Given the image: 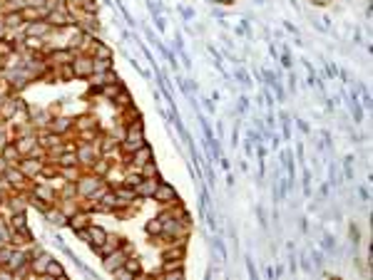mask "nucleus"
<instances>
[{
  "instance_id": "nucleus-15",
  "label": "nucleus",
  "mask_w": 373,
  "mask_h": 280,
  "mask_svg": "<svg viewBox=\"0 0 373 280\" xmlns=\"http://www.w3.org/2000/svg\"><path fill=\"white\" fill-rule=\"evenodd\" d=\"M18 104H20V102H15V99H8V102L3 104V109H0V117H5V119H8V117H13V114L18 112Z\"/></svg>"
},
{
  "instance_id": "nucleus-9",
  "label": "nucleus",
  "mask_w": 373,
  "mask_h": 280,
  "mask_svg": "<svg viewBox=\"0 0 373 280\" xmlns=\"http://www.w3.org/2000/svg\"><path fill=\"white\" fill-rule=\"evenodd\" d=\"M157 184H159V179H145V176H142V181H140V186H137V194H140V196H154Z\"/></svg>"
},
{
  "instance_id": "nucleus-25",
  "label": "nucleus",
  "mask_w": 373,
  "mask_h": 280,
  "mask_svg": "<svg viewBox=\"0 0 373 280\" xmlns=\"http://www.w3.org/2000/svg\"><path fill=\"white\" fill-rule=\"evenodd\" d=\"M219 2H234V0H219Z\"/></svg>"
},
{
  "instance_id": "nucleus-17",
  "label": "nucleus",
  "mask_w": 373,
  "mask_h": 280,
  "mask_svg": "<svg viewBox=\"0 0 373 280\" xmlns=\"http://www.w3.org/2000/svg\"><path fill=\"white\" fill-rule=\"evenodd\" d=\"M70 127H73V122H70V119H53V132H55V134L68 132Z\"/></svg>"
},
{
  "instance_id": "nucleus-13",
  "label": "nucleus",
  "mask_w": 373,
  "mask_h": 280,
  "mask_svg": "<svg viewBox=\"0 0 373 280\" xmlns=\"http://www.w3.org/2000/svg\"><path fill=\"white\" fill-rule=\"evenodd\" d=\"M162 228H164V218H162V216H159V218H152V221L147 223V233H149V236H157V233L162 236Z\"/></svg>"
},
{
  "instance_id": "nucleus-12",
  "label": "nucleus",
  "mask_w": 373,
  "mask_h": 280,
  "mask_svg": "<svg viewBox=\"0 0 373 280\" xmlns=\"http://www.w3.org/2000/svg\"><path fill=\"white\" fill-rule=\"evenodd\" d=\"M87 233H90V243H92V246H100V243L107 238V233H105L102 228H97V226H87Z\"/></svg>"
},
{
  "instance_id": "nucleus-2",
  "label": "nucleus",
  "mask_w": 373,
  "mask_h": 280,
  "mask_svg": "<svg viewBox=\"0 0 373 280\" xmlns=\"http://www.w3.org/2000/svg\"><path fill=\"white\" fill-rule=\"evenodd\" d=\"M154 199L164 206H172L177 204V191L169 186V184H157V191H154Z\"/></svg>"
},
{
  "instance_id": "nucleus-21",
  "label": "nucleus",
  "mask_w": 373,
  "mask_h": 280,
  "mask_svg": "<svg viewBox=\"0 0 373 280\" xmlns=\"http://www.w3.org/2000/svg\"><path fill=\"white\" fill-rule=\"evenodd\" d=\"M115 102H117L120 107H130V104H132V99H130V94H127L125 89H120V92H117V97H115Z\"/></svg>"
},
{
  "instance_id": "nucleus-20",
  "label": "nucleus",
  "mask_w": 373,
  "mask_h": 280,
  "mask_svg": "<svg viewBox=\"0 0 373 280\" xmlns=\"http://www.w3.org/2000/svg\"><path fill=\"white\" fill-rule=\"evenodd\" d=\"M182 258H184V251H182V248L164 251V261H182Z\"/></svg>"
},
{
  "instance_id": "nucleus-18",
  "label": "nucleus",
  "mask_w": 373,
  "mask_h": 280,
  "mask_svg": "<svg viewBox=\"0 0 373 280\" xmlns=\"http://www.w3.org/2000/svg\"><path fill=\"white\" fill-rule=\"evenodd\" d=\"M58 164H60V169H63V166H77L80 161H77V154H60Z\"/></svg>"
},
{
  "instance_id": "nucleus-7",
  "label": "nucleus",
  "mask_w": 373,
  "mask_h": 280,
  "mask_svg": "<svg viewBox=\"0 0 373 280\" xmlns=\"http://www.w3.org/2000/svg\"><path fill=\"white\" fill-rule=\"evenodd\" d=\"M20 171H23L25 176L40 174V171H43V161H35V156H28L25 161H20Z\"/></svg>"
},
{
  "instance_id": "nucleus-1",
  "label": "nucleus",
  "mask_w": 373,
  "mask_h": 280,
  "mask_svg": "<svg viewBox=\"0 0 373 280\" xmlns=\"http://www.w3.org/2000/svg\"><path fill=\"white\" fill-rule=\"evenodd\" d=\"M48 22H50V27H65V25H70L73 22V17L68 15V10L65 7H53L50 12H48V17H45Z\"/></svg>"
},
{
  "instance_id": "nucleus-5",
  "label": "nucleus",
  "mask_w": 373,
  "mask_h": 280,
  "mask_svg": "<svg viewBox=\"0 0 373 280\" xmlns=\"http://www.w3.org/2000/svg\"><path fill=\"white\" fill-rule=\"evenodd\" d=\"M97 189H102V181H100L97 176H87V179H80V181H77V194H80V196H90V194H95Z\"/></svg>"
},
{
  "instance_id": "nucleus-4",
  "label": "nucleus",
  "mask_w": 373,
  "mask_h": 280,
  "mask_svg": "<svg viewBox=\"0 0 373 280\" xmlns=\"http://www.w3.org/2000/svg\"><path fill=\"white\" fill-rule=\"evenodd\" d=\"M70 67H73V72L77 74V77H90L92 72H95V67H92V57H75L73 62H70Z\"/></svg>"
},
{
  "instance_id": "nucleus-23",
  "label": "nucleus",
  "mask_w": 373,
  "mask_h": 280,
  "mask_svg": "<svg viewBox=\"0 0 373 280\" xmlns=\"http://www.w3.org/2000/svg\"><path fill=\"white\" fill-rule=\"evenodd\" d=\"M107 171H110V164H107V161H100V164H95V174H102V176H105Z\"/></svg>"
},
{
  "instance_id": "nucleus-11",
  "label": "nucleus",
  "mask_w": 373,
  "mask_h": 280,
  "mask_svg": "<svg viewBox=\"0 0 373 280\" xmlns=\"http://www.w3.org/2000/svg\"><path fill=\"white\" fill-rule=\"evenodd\" d=\"M68 223L73 226L75 231H80V228H87V226H90V216H87V213H80V211H77V213H73V216L68 218Z\"/></svg>"
},
{
  "instance_id": "nucleus-3",
  "label": "nucleus",
  "mask_w": 373,
  "mask_h": 280,
  "mask_svg": "<svg viewBox=\"0 0 373 280\" xmlns=\"http://www.w3.org/2000/svg\"><path fill=\"white\" fill-rule=\"evenodd\" d=\"M125 258H127V253L117 248V251H112V253H107V256H105V263H102V266H105V271L115 273L117 268H122V266H125Z\"/></svg>"
},
{
  "instance_id": "nucleus-10",
  "label": "nucleus",
  "mask_w": 373,
  "mask_h": 280,
  "mask_svg": "<svg viewBox=\"0 0 373 280\" xmlns=\"http://www.w3.org/2000/svg\"><path fill=\"white\" fill-rule=\"evenodd\" d=\"M3 176H5V179H8L15 189H20V186H23V181H25V174H23L20 169H5V174H3Z\"/></svg>"
},
{
  "instance_id": "nucleus-14",
  "label": "nucleus",
  "mask_w": 373,
  "mask_h": 280,
  "mask_svg": "<svg viewBox=\"0 0 373 280\" xmlns=\"http://www.w3.org/2000/svg\"><path fill=\"white\" fill-rule=\"evenodd\" d=\"M43 276H50V278H63V276H65V271H63V266H58L55 261H50Z\"/></svg>"
},
{
  "instance_id": "nucleus-24",
  "label": "nucleus",
  "mask_w": 373,
  "mask_h": 280,
  "mask_svg": "<svg viewBox=\"0 0 373 280\" xmlns=\"http://www.w3.org/2000/svg\"><path fill=\"white\" fill-rule=\"evenodd\" d=\"M164 276H167V278H169V280H182V278H184V273H182V268H179V271H169V273H164Z\"/></svg>"
},
{
  "instance_id": "nucleus-8",
  "label": "nucleus",
  "mask_w": 373,
  "mask_h": 280,
  "mask_svg": "<svg viewBox=\"0 0 373 280\" xmlns=\"http://www.w3.org/2000/svg\"><path fill=\"white\" fill-rule=\"evenodd\" d=\"M50 30H53V27H50V22H48V20H43V22H40V20H35V22L28 27V35H33V37H45Z\"/></svg>"
},
{
  "instance_id": "nucleus-6",
  "label": "nucleus",
  "mask_w": 373,
  "mask_h": 280,
  "mask_svg": "<svg viewBox=\"0 0 373 280\" xmlns=\"http://www.w3.org/2000/svg\"><path fill=\"white\" fill-rule=\"evenodd\" d=\"M130 161H132V166L140 171L147 161H152V149H149L147 144H145V146H140L137 151H132V159H130Z\"/></svg>"
},
{
  "instance_id": "nucleus-19",
  "label": "nucleus",
  "mask_w": 373,
  "mask_h": 280,
  "mask_svg": "<svg viewBox=\"0 0 373 280\" xmlns=\"http://www.w3.org/2000/svg\"><path fill=\"white\" fill-rule=\"evenodd\" d=\"M25 206H28V201H25L23 196H13V199H10V209H13V213L25 211Z\"/></svg>"
},
{
  "instance_id": "nucleus-22",
  "label": "nucleus",
  "mask_w": 373,
  "mask_h": 280,
  "mask_svg": "<svg viewBox=\"0 0 373 280\" xmlns=\"http://www.w3.org/2000/svg\"><path fill=\"white\" fill-rule=\"evenodd\" d=\"M95 57H102V60H110V47L107 45H95Z\"/></svg>"
},
{
  "instance_id": "nucleus-16",
  "label": "nucleus",
  "mask_w": 373,
  "mask_h": 280,
  "mask_svg": "<svg viewBox=\"0 0 373 280\" xmlns=\"http://www.w3.org/2000/svg\"><path fill=\"white\" fill-rule=\"evenodd\" d=\"M122 268H125L127 273H132V276H135V273H142V266H140L137 258H125V266H122Z\"/></svg>"
}]
</instances>
